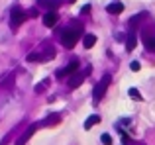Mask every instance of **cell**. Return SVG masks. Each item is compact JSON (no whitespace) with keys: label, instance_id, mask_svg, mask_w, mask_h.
Here are the masks:
<instances>
[{"label":"cell","instance_id":"cell-7","mask_svg":"<svg viewBox=\"0 0 155 145\" xmlns=\"http://www.w3.org/2000/svg\"><path fill=\"white\" fill-rule=\"evenodd\" d=\"M83 80H84V75L77 71L75 75H71V79H69V86H71V88H77V86H81V84H83Z\"/></svg>","mask_w":155,"mask_h":145},{"label":"cell","instance_id":"cell-1","mask_svg":"<svg viewBox=\"0 0 155 145\" xmlns=\"http://www.w3.org/2000/svg\"><path fill=\"white\" fill-rule=\"evenodd\" d=\"M79 37H81L79 27H69V30H65L63 34H61V43H63V47H67V49H73V47L77 45V41H79Z\"/></svg>","mask_w":155,"mask_h":145},{"label":"cell","instance_id":"cell-17","mask_svg":"<svg viewBox=\"0 0 155 145\" xmlns=\"http://www.w3.org/2000/svg\"><path fill=\"white\" fill-rule=\"evenodd\" d=\"M69 2H75V0H69Z\"/></svg>","mask_w":155,"mask_h":145},{"label":"cell","instance_id":"cell-10","mask_svg":"<svg viewBox=\"0 0 155 145\" xmlns=\"http://www.w3.org/2000/svg\"><path fill=\"white\" fill-rule=\"evenodd\" d=\"M106 10H108L110 14H120V12L124 10V4H122V2H112V4H108Z\"/></svg>","mask_w":155,"mask_h":145},{"label":"cell","instance_id":"cell-11","mask_svg":"<svg viewBox=\"0 0 155 145\" xmlns=\"http://www.w3.org/2000/svg\"><path fill=\"white\" fill-rule=\"evenodd\" d=\"M100 122V116H96V114H92V116H88L87 118V122H84V130H91L94 124H98Z\"/></svg>","mask_w":155,"mask_h":145},{"label":"cell","instance_id":"cell-4","mask_svg":"<svg viewBox=\"0 0 155 145\" xmlns=\"http://www.w3.org/2000/svg\"><path fill=\"white\" fill-rule=\"evenodd\" d=\"M77 71H79V61H71L67 67H63V69L57 71V76H59V79H63V76H71V75H75Z\"/></svg>","mask_w":155,"mask_h":145},{"label":"cell","instance_id":"cell-8","mask_svg":"<svg viewBox=\"0 0 155 145\" xmlns=\"http://www.w3.org/2000/svg\"><path fill=\"white\" fill-rule=\"evenodd\" d=\"M35 130H38V126H30L26 131H24V135H22V137H20L18 141H16V145H26V141H28V139H30L31 135L35 134Z\"/></svg>","mask_w":155,"mask_h":145},{"label":"cell","instance_id":"cell-3","mask_svg":"<svg viewBox=\"0 0 155 145\" xmlns=\"http://www.w3.org/2000/svg\"><path fill=\"white\" fill-rule=\"evenodd\" d=\"M24 22H26V14H24L20 8H14V10H12V14H10V26L16 30V27L22 26Z\"/></svg>","mask_w":155,"mask_h":145},{"label":"cell","instance_id":"cell-14","mask_svg":"<svg viewBox=\"0 0 155 145\" xmlns=\"http://www.w3.org/2000/svg\"><path fill=\"white\" fill-rule=\"evenodd\" d=\"M128 92H130V96H132V98H134V100H141V94H140V92H137V90H136V88H130V90H128Z\"/></svg>","mask_w":155,"mask_h":145},{"label":"cell","instance_id":"cell-16","mask_svg":"<svg viewBox=\"0 0 155 145\" xmlns=\"http://www.w3.org/2000/svg\"><path fill=\"white\" fill-rule=\"evenodd\" d=\"M130 69H132V71H140V69H141V65H140L137 61H132V63H130Z\"/></svg>","mask_w":155,"mask_h":145},{"label":"cell","instance_id":"cell-9","mask_svg":"<svg viewBox=\"0 0 155 145\" xmlns=\"http://www.w3.org/2000/svg\"><path fill=\"white\" fill-rule=\"evenodd\" d=\"M55 24H57V14H55V12H47V14L43 16V26L53 27Z\"/></svg>","mask_w":155,"mask_h":145},{"label":"cell","instance_id":"cell-2","mask_svg":"<svg viewBox=\"0 0 155 145\" xmlns=\"http://www.w3.org/2000/svg\"><path fill=\"white\" fill-rule=\"evenodd\" d=\"M110 80H112V76H110V75H104L102 79H100V82L94 86V94H92V96H94V102H98V100L104 96V92H106V88H108Z\"/></svg>","mask_w":155,"mask_h":145},{"label":"cell","instance_id":"cell-12","mask_svg":"<svg viewBox=\"0 0 155 145\" xmlns=\"http://www.w3.org/2000/svg\"><path fill=\"white\" fill-rule=\"evenodd\" d=\"M96 43V35H92V34H87L84 35V39H83V45L87 47V49H91L92 45Z\"/></svg>","mask_w":155,"mask_h":145},{"label":"cell","instance_id":"cell-5","mask_svg":"<svg viewBox=\"0 0 155 145\" xmlns=\"http://www.w3.org/2000/svg\"><path fill=\"white\" fill-rule=\"evenodd\" d=\"M141 37H143V45H145V49L151 51V53H155V34H151L149 30H145Z\"/></svg>","mask_w":155,"mask_h":145},{"label":"cell","instance_id":"cell-15","mask_svg":"<svg viewBox=\"0 0 155 145\" xmlns=\"http://www.w3.org/2000/svg\"><path fill=\"white\" fill-rule=\"evenodd\" d=\"M100 141H102L104 145H112V137H110L108 134H102V137H100Z\"/></svg>","mask_w":155,"mask_h":145},{"label":"cell","instance_id":"cell-6","mask_svg":"<svg viewBox=\"0 0 155 145\" xmlns=\"http://www.w3.org/2000/svg\"><path fill=\"white\" fill-rule=\"evenodd\" d=\"M61 2H63V0H38L39 6L47 8L49 12H55V8H57V6H61Z\"/></svg>","mask_w":155,"mask_h":145},{"label":"cell","instance_id":"cell-13","mask_svg":"<svg viewBox=\"0 0 155 145\" xmlns=\"http://www.w3.org/2000/svg\"><path fill=\"white\" fill-rule=\"evenodd\" d=\"M136 43H137V39H136V34H130V35H128V41H126V49H128V51H134Z\"/></svg>","mask_w":155,"mask_h":145}]
</instances>
